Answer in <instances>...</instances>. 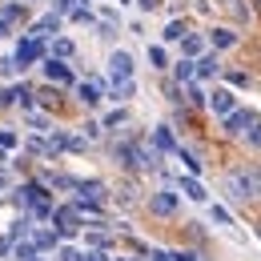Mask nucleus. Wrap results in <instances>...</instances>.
<instances>
[{"mask_svg":"<svg viewBox=\"0 0 261 261\" xmlns=\"http://www.w3.org/2000/svg\"><path fill=\"white\" fill-rule=\"evenodd\" d=\"M72 4H76V0H53V12H57V16H68Z\"/></svg>","mask_w":261,"mask_h":261,"instance_id":"46","label":"nucleus"},{"mask_svg":"<svg viewBox=\"0 0 261 261\" xmlns=\"http://www.w3.org/2000/svg\"><path fill=\"white\" fill-rule=\"evenodd\" d=\"M57 261H85V245L61 241V245H57Z\"/></svg>","mask_w":261,"mask_h":261,"instance_id":"38","label":"nucleus"},{"mask_svg":"<svg viewBox=\"0 0 261 261\" xmlns=\"http://www.w3.org/2000/svg\"><path fill=\"white\" fill-rule=\"evenodd\" d=\"M257 121H261L257 109L237 105L233 113H225V117H221V133H225V137H233V141H241V137H245V129H249V125H257Z\"/></svg>","mask_w":261,"mask_h":261,"instance_id":"5","label":"nucleus"},{"mask_svg":"<svg viewBox=\"0 0 261 261\" xmlns=\"http://www.w3.org/2000/svg\"><path fill=\"white\" fill-rule=\"evenodd\" d=\"M173 157H177V161L185 165V173H189V177H201V161H197V153H193V149L177 145V153H173Z\"/></svg>","mask_w":261,"mask_h":261,"instance_id":"33","label":"nucleus"},{"mask_svg":"<svg viewBox=\"0 0 261 261\" xmlns=\"http://www.w3.org/2000/svg\"><path fill=\"white\" fill-rule=\"evenodd\" d=\"M197 12H213V0H197Z\"/></svg>","mask_w":261,"mask_h":261,"instance_id":"48","label":"nucleus"},{"mask_svg":"<svg viewBox=\"0 0 261 261\" xmlns=\"http://www.w3.org/2000/svg\"><path fill=\"white\" fill-rule=\"evenodd\" d=\"M40 72H44V81L57 85V89H72V85H76L72 65H68V61H57V57H44V61H40Z\"/></svg>","mask_w":261,"mask_h":261,"instance_id":"7","label":"nucleus"},{"mask_svg":"<svg viewBox=\"0 0 261 261\" xmlns=\"http://www.w3.org/2000/svg\"><path fill=\"white\" fill-rule=\"evenodd\" d=\"M61 29H65V16H57V12L48 8L44 16L29 20V29H24V33H29V36H36V40H53V36H61Z\"/></svg>","mask_w":261,"mask_h":261,"instance_id":"10","label":"nucleus"},{"mask_svg":"<svg viewBox=\"0 0 261 261\" xmlns=\"http://www.w3.org/2000/svg\"><path fill=\"white\" fill-rule=\"evenodd\" d=\"M48 221H53V229H57V237H61V241H72V237L85 229V217L72 209V201H68V205H57Z\"/></svg>","mask_w":261,"mask_h":261,"instance_id":"4","label":"nucleus"},{"mask_svg":"<svg viewBox=\"0 0 261 261\" xmlns=\"http://www.w3.org/2000/svg\"><path fill=\"white\" fill-rule=\"evenodd\" d=\"M173 189H181V193L189 197V201H197V205H209V189L201 185V177H189V173H185V177L173 181Z\"/></svg>","mask_w":261,"mask_h":261,"instance_id":"18","label":"nucleus"},{"mask_svg":"<svg viewBox=\"0 0 261 261\" xmlns=\"http://www.w3.org/2000/svg\"><path fill=\"white\" fill-rule=\"evenodd\" d=\"M177 48H181V57L197 61V57H201V53H205L209 44H205V36H201V33H185L181 40H177Z\"/></svg>","mask_w":261,"mask_h":261,"instance_id":"24","label":"nucleus"},{"mask_svg":"<svg viewBox=\"0 0 261 261\" xmlns=\"http://www.w3.org/2000/svg\"><path fill=\"white\" fill-rule=\"evenodd\" d=\"M221 85H229L233 93H237V89H253V72H233V68H221Z\"/></svg>","mask_w":261,"mask_h":261,"instance_id":"31","label":"nucleus"},{"mask_svg":"<svg viewBox=\"0 0 261 261\" xmlns=\"http://www.w3.org/2000/svg\"><path fill=\"white\" fill-rule=\"evenodd\" d=\"M65 20H72V24H97V12H93V4H72V12Z\"/></svg>","mask_w":261,"mask_h":261,"instance_id":"36","label":"nucleus"},{"mask_svg":"<svg viewBox=\"0 0 261 261\" xmlns=\"http://www.w3.org/2000/svg\"><path fill=\"white\" fill-rule=\"evenodd\" d=\"M76 197H85V201H109V185L100 181V177H76Z\"/></svg>","mask_w":261,"mask_h":261,"instance_id":"15","label":"nucleus"},{"mask_svg":"<svg viewBox=\"0 0 261 261\" xmlns=\"http://www.w3.org/2000/svg\"><path fill=\"white\" fill-rule=\"evenodd\" d=\"M249 8H253V12L261 16V0H249Z\"/></svg>","mask_w":261,"mask_h":261,"instance_id":"50","label":"nucleus"},{"mask_svg":"<svg viewBox=\"0 0 261 261\" xmlns=\"http://www.w3.org/2000/svg\"><path fill=\"white\" fill-rule=\"evenodd\" d=\"M221 189H225L229 201H253V197H261L257 181H253V169H233V173H225Z\"/></svg>","mask_w":261,"mask_h":261,"instance_id":"2","label":"nucleus"},{"mask_svg":"<svg viewBox=\"0 0 261 261\" xmlns=\"http://www.w3.org/2000/svg\"><path fill=\"white\" fill-rule=\"evenodd\" d=\"M8 36H16V24H12V20H4V16H0V40H8Z\"/></svg>","mask_w":261,"mask_h":261,"instance_id":"47","label":"nucleus"},{"mask_svg":"<svg viewBox=\"0 0 261 261\" xmlns=\"http://www.w3.org/2000/svg\"><path fill=\"white\" fill-rule=\"evenodd\" d=\"M29 241L36 245V253H53V249L61 245V237H57V229H40V225H33V233H29Z\"/></svg>","mask_w":261,"mask_h":261,"instance_id":"22","label":"nucleus"},{"mask_svg":"<svg viewBox=\"0 0 261 261\" xmlns=\"http://www.w3.org/2000/svg\"><path fill=\"white\" fill-rule=\"evenodd\" d=\"M133 4H137L141 12H161V8L169 4V0H133Z\"/></svg>","mask_w":261,"mask_h":261,"instance_id":"44","label":"nucleus"},{"mask_svg":"<svg viewBox=\"0 0 261 261\" xmlns=\"http://www.w3.org/2000/svg\"><path fill=\"white\" fill-rule=\"evenodd\" d=\"M149 145H153L157 153H165V157H169V153H177V145H181V141L173 137V125H157V129H153V137H149Z\"/></svg>","mask_w":261,"mask_h":261,"instance_id":"20","label":"nucleus"},{"mask_svg":"<svg viewBox=\"0 0 261 261\" xmlns=\"http://www.w3.org/2000/svg\"><path fill=\"white\" fill-rule=\"evenodd\" d=\"M181 97L189 109H205V97H209V89L201 85V81H189V85H181Z\"/></svg>","mask_w":261,"mask_h":261,"instance_id":"29","label":"nucleus"},{"mask_svg":"<svg viewBox=\"0 0 261 261\" xmlns=\"http://www.w3.org/2000/svg\"><path fill=\"white\" fill-rule=\"evenodd\" d=\"M205 44H209L213 53H229V48H237V44H241V33H237V29H229V24H217V29H209V33H205Z\"/></svg>","mask_w":261,"mask_h":261,"instance_id":"12","label":"nucleus"},{"mask_svg":"<svg viewBox=\"0 0 261 261\" xmlns=\"http://www.w3.org/2000/svg\"><path fill=\"white\" fill-rule=\"evenodd\" d=\"M89 4H93V0H89Z\"/></svg>","mask_w":261,"mask_h":261,"instance_id":"54","label":"nucleus"},{"mask_svg":"<svg viewBox=\"0 0 261 261\" xmlns=\"http://www.w3.org/2000/svg\"><path fill=\"white\" fill-rule=\"evenodd\" d=\"M257 237H261V225H257Z\"/></svg>","mask_w":261,"mask_h":261,"instance_id":"52","label":"nucleus"},{"mask_svg":"<svg viewBox=\"0 0 261 261\" xmlns=\"http://www.w3.org/2000/svg\"><path fill=\"white\" fill-rule=\"evenodd\" d=\"M169 68H173V81H177V85H189V81L197 76V65L189 61V57H177Z\"/></svg>","mask_w":261,"mask_h":261,"instance_id":"30","label":"nucleus"},{"mask_svg":"<svg viewBox=\"0 0 261 261\" xmlns=\"http://www.w3.org/2000/svg\"><path fill=\"white\" fill-rule=\"evenodd\" d=\"M8 257H12V237L0 233V261H8Z\"/></svg>","mask_w":261,"mask_h":261,"instance_id":"45","label":"nucleus"},{"mask_svg":"<svg viewBox=\"0 0 261 261\" xmlns=\"http://www.w3.org/2000/svg\"><path fill=\"white\" fill-rule=\"evenodd\" d=\"M65 153H89V141L81 133H68L65 129Z\"/></svg>","mask_w":261,"mask_h":261,"instance_id":"41","label":"nucleus"},{"mask_svg":"<svg viewBox=\"0 0 261 261\" xmlns=\"http://www.w3.org/2000/svg\"><path fill=\"white\" fill-rule=\"evenodd\" d=\"M24 129H33V133H53V113H44V109H29L24 113Z\"/></svg>","mask_w":261,"mask_h":261,"instance_id":"25","label":"nucleus"},{"mask_svg":"<svg viewBox=\"0 0 261 261\" xmlns=\"http://www.w3.org/2000/svg\"><path fill=\"white\" fill-rule=\"evenodd\" d=\"M193 65H197V76H193V81H201V85H205V81H213V76H221V68H225V65H221V53H213V48H205Z\"/></svg>","mask_w":261,"mask_h":261,"instance_id":"14","label":"nucleus"},{"mask_svg":"<svg viewBox=\"0 0 261 261\" xmlns=\"http://www.w3.org/2000/svg\"><path fill=\"white\" fill-rule=\"evenodd\" d=\"M29 4H36V0H29Z\"/></svg>","mask_w":261,"mask_h":261,"instance_id":"53","label":"nucleus"},{"mask_svg":"<svg viewBox=\"0 0 261 261\" xmlns=\"http://www.w3.org/2000/svg\"><path fill=\"white\" fill-rule=\"evenodd\" d=\"M149 65L157 68V72H169V65H173V61H169V44H161V40L149 44Z\"/></svg>","mask_w":261,"mask_h":261,"instance_id":"32","label":"nucleus"},{"mask_svg":"<svg viewBox=\"0 0 261 261\" xmlns=\"http://www.w3.org/2000/svg\"><path fill=\"white\" fill-rule=\"evenodd\" d=\"M145 209H149L153 217L169 221V217H177V209H181V193H177L173 185H161V189H153V193L145 197Z\"/></svg>","mask_w":261,"mask_h":261,"instance_id":"3","label":"nucleus"},{"mask_svg":"<svg viewBox=\"0 0 261 261\" xmlns=\"http://www.w3.org/2000/svg\"><path fill=\"white\" fill-rule=\"evenodd\" d=\"M137 141L141 137H125V141H113L109 145V153H113V165L121 169V173H137Z\"/></svg>","mask_w":261,"mask_h":261,"instance_id":"9","label":"nucleus"},{"mask_svg":"<svg viewBox=\"0 0 261 261\" xmlns=\"http://www.w3.org/2000/svg\"><path fill=\"white\" fill-rule=\"evenodd\" d=\"M241 141H245L249 149H261V121H257V125H249V129H245V137H241Z\"/></svg>","mask_w":261,"mask_h":261,"instance_id":"43","label":"nucleus"},{"mask_svg":"<svg viewBox=\"0 0 261 261\" xmlns=\"http://www.w3.org/2000/svg\"><path fill=\"white\" fill-rule=\"evenodd\" d=\"M81 233H85V249H113L117 245V237L109 229H81Z\"/></svg>","mask_w":261,"mask_h":261,"instance_id":"26","label":"nucleus"},{"mask_svg":"<svg viewBox=\"0 0 261 261\" xmlns=\"http://www.w3.org/2000/svg\"><path fill=\"white\" fill-rule=\"evenodd\" d=\"M0 16H4V20H12L16 29H29L33 8H29V0H8V4H0Z\"/></svg>","mask_w":261,"mask_h":261,"instance_id":"16","label":"nucleus"},{"mask_svg":"<svg viewBox=\"0 0 261 261\" xmlns=\"http://www.w3.org/2000/svg\"><path fill=\"white\" fill-rule=\"evenodd\" d=\"M29 233H33V217H29V213H20V217L8 225V237H12V241H24Z\"/></svg>","mask_w":261,"mask_h":261,"instance_id":"37","label":"nucleus"},{"mask_svg":"<svg viewBox=\"0 0 261 261\" xmlns=\"http://www.w3.org/2000/svg\"><path fill=\"white\" fill-rule=\"evenodd\" d=\"M16 72H20V68H16V61H12V53H4V57H0V81H12Z\"/></svg>","mask_w":261,"mask_h":261,"instance_id":"42","label":"nucleus"},{"mask_svg":"<svg viewBox=\"0 0 261 261\" xmlns=\"http://www.w3.org/2000/svg\"><path fill=\"white\" fill-rule=\"evenodd\" d=\"M117 4H121V8H125V4H133V0H117Z\"/></svg>","mask_w":261,"mask_h":261,"instance_id":"51","label":"nucleus"},{"mask_svg":"<svg viewBox=\"0 0 261 261\" xmlns=\"http://www.w3.org/2000/svg\"><path fill=\"white\" fill-rule=\"evenodd\" d=\"M33 257H40L36 253V245L24 237V241H12V261H33Z\"/></svg>","mask_w":261,"mask_h":261,"instance_id":"40","label":"nucleus"},{"mask_svg":"<svg viewBox=\"0 0 261 261\" xmlns=\"http://www.w3.org/2000/svg\"><path fill=\"white\" fill-rule=\"evenodd\" d=\"M61 105H65V89H57V85H48V81L36 89V109H44V113H57Z\"/></svg>","mask_w":261,"mask_h":261,"instance_id":"19","label":"nucleus"},{"mask_svg":"<svg viewBox=\"0 0 261 261\" xmlns=\"http://www.w3.org/2000/svg\"><path fill=\"white\" fill-rule=\"evenodd\" d=\"M213 4L225 12L229 20H237V24H245V20H249V12H253V8H249V0H213Z\"/></svg>","mask_w":261,"mask_h":261,"instance_id":"23","label":"nucleus"},{"mask_svg":"<svg viewBox=\"0 0 261 261\" xmlns=\"http://www.w3.org/2000/svg\"><path fill=\"white\" fill-rule=\"evenodd\" d=\"M72 97H76V105H81L85 113L100 109V100H105V76H93V81H76V85H72Z\"/></svg>","mask_w":261,"mask_h":261,"instance_id":"6","label":"nucleus"},{"mask_svg":"<svg viewBox=\"0 0 261 261\" xmlns=\"http://www.w3.org/2000/svg\"><path fill=\"white\" fill-rule=\"evenodd\" d=\"M185 33H193V29H189V20H185V16H173V20L161 29V44H177Z\"/></svg>","mask_w":261,"mask_h":261,"instance_id":"28","label":"nucleus"},{"mask_svg":"<svg viewBox=\"0 0 261 261\" xmlns=\"http://www.w3.org/2000/svg\"><path fill=\"white\" fill-rule=\"evenodd\" d=\"M253 181H257V193H261V165L253 169Z\"/></svg>","mask_w":261,"mask_h":261,"instance_id":"49","label":"nucleus"},{"mask_svg":"<svg viewBox=\"0 0 261 261\" xmlns=\"http://www.w3.org/2000/svg\"><path fill=\"white\" fill-rule=\"evenodd\" d=\"M133 97H137V81H109V76H105V100L129 105Z\"/></svg>","mask_w":261,"mask_h":261,"instance_id":"17","label":"nucleus"},{"mask_svg":"<svg viewBox=\"0 0 261 261\" xmlns=\"http://www.w3.org/2000/svg\"><path fill=\"white\" fill-rule=\"evenodd\" d=\"M44 57H48V40H36V36H29V33L16 36L12 61H16V68H20V72H24V68H33V65H40Z\"/></svg>","mask_w":261,"mask_h":261,"instance_id":"1","label":"nucleus"},{"mask_svg":"<svg viewBox=\"0 0 261 261\" xmlns=\"http://www.w3.org/2000/svg\"><path fill=\"white\" fill-rule=\"evenodd\" d=\"M129 121H133V113L125 109V105H117V109H109V113L100 117V129H105V133H121Z\"/></svg>","mask_w":261,"mask_h":261,"instance_id":"21","label":"nucleus"},{"mask_svg":"<svg viewBox=\"0 0 261 261\" xmlns=\"http://www.w3.org/2000/svg\"><path fill=\"white\" fill-rule=\"evenodd\" d=\"M133 72H137V57L129 48H113L109 53V81H133Z\"/></svg>","mask_w":261,"mask_h":261,"instance_id":"11","label":"nucleus"},{"mask_svg":"<svg viewBox=\"0 0 261 261\" xmlns=\"http://www.w3.org/2000/svg\"><path fill=\"white\" fill-rule=\"evenodd\" d=\"M209 221L217 229H233V213H229L225 205H217V201H209Z\"/></svg>","mask_w":261,"mask_h":261,"instance_id":"35","label":"nucleus"},{"mask_svg":"<svg viewBox=\"0 0 261 261\" xmlns=\"http://www.w3.org/2000/svg\"><path fill=\"white\" fill-rule=\"evenodd\" d=\"M205 109L213 113V117H225V113H233L237 109V93L229 89V85H209V97H205Z\"/></svg>","mask_w":261,"mask_h":261,"instance_id":"8","label":"nucleus"},{"mask_svg":"<svg viewBox=\"0 0 261 261\" xmlns=\"http://www.w3.org/2000/svg\"><path fill=\"white\" fill-rule=\"evenodd\" d=\"M109 201H113L117 209H137V205H141V189H137V181L125 177L121 185H113V189H109Z\"/></svg>","mask_w":261,"mask_h":261,"instance_id":"13","label":"nucleus"},{"mask_svg":"<svg viewBox=\"0 0 261 261\" xmlns=\"http://www.w3.org/2000/svg\"><path fill=\"white\" fill-rule=\"evenodd\" d=\"M48 57L72 61V57H76V40H72V36H53V40H48Z\"/></svg>","mask_w":261,"mask_h":261,"instance_id":"27","label":"nucleus"},{"mask_svg":"<svg viewBox=\"0 0 261 261\" xmlns=\"http://www.w3.org/2000/svg\"><path fill=\"white\" fill-rule=\"evenodd\" d=\"M76 133H81V137H85L89 145H97L100 137H105V129H100V121H97V117H85V121L76 125Z\"/></svg>","mask_w":261,"mask_h":261,"instance_id":"34","label":"nucleus"},{"mask_svg":"<svg viewBox=\"0 0 261 261\" xmlns=\"http://www.w3.org/2000/svg\"><path fill=\"white\" fill-rule=\"evenodd\" d=\"M24 153H29V157H44V161H48V141H44L40 133H33V137L24 141Z\"/></svg>","mask_w":261,"mask_h":261,"instance_id":"39","label":"nucleus"}]
</instances>
